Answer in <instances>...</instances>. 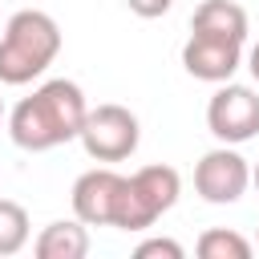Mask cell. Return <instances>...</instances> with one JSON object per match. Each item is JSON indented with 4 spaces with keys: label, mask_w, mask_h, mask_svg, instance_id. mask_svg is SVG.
Listing matches in <instances>:
<instances>
[{
    "label": "cell",
    "mask_w": 259,
    "mask_h": 259,
    "mask_svg": "<svg viewBox=\"0 0 259 259\" xmlns=\"http://www.w3.org/2000/svg\"><path fill=\"white\" fill-rule=\"evenodd\" d=\"M85 113H89V105H85L81 85L65 81V77H53L40 89H32V97L16 101V109L8 117V134L20 150L40 154V150L73 142L81 134Z\"/></svg>",
    "instance_id": "cell-1"
},
{
    "label": "cell",
    "mask_w": 259,
    "mask_h": 259,
    "mask_svg": "<svg viewBox=\"0 0 259 259\" xmlns=\"http://www.w3.org/2000/svg\"><path fill=\"white\" fill-rule=\"evenodd\" d=\"M61 53V28L40 8H20L8 16L0 36V85H28Z\"/></svg>",
    "instance_id": "cell-2"
},
{
    "label": "cell",
    "mask_w": 259,
    "mask_h": 259,
    "mask_svg": "<svg viewBox=\"0 0 259 259\" xmlns=\"http://www.w3.org/2000/svg\"><path fill=\"white\" fill-rule=\"evenodd\" d=\"M178 194H182V178L174 166H142L121 186L113 227L117 231H146L178 202Z\"/></svg>",
    "instance_id": "cell-3"
},
{
    "label": "cell",
    "mask_w": 259,
    "mask_h": 259,
    "mask_svg": "<svg viewBox=\"0 0 259 259\" xmlns=\"http://www.w3.org/2000/svg\"><path fill=\"white\" fill-rule=\"evenodd\" d=\"M77 142L85 146V154L93 162H125L138 150V142H142V125H138V117L125 105L105 101V105L85 113Z\"/></svg>",
    "instance_id": "cell-4"
},
{
    "label": "cell",
    "mask_w": 259,
    "mask_h": 259,
    "mask_svg": "<svg viewBox=\"0 0 259 259\" xmlns=\"http://www.w3.org/2000/svg\"><path fill=\"white\" fill-rule=\"evenodd\" d=\"M206 130L223 142V146H243L259 134V93L251 85H231L223 81V89H214L210 105H206Z\"/></svg>",
    "instance_id": "cell-5"
},
{
    "label": "cell",
    "mask_w": 259,
    "mask_h": 259,
    "mask_svg": "<svg viewBox=\"0 0 259 259\" xmlns=\"http://www.w3.org/2000/svg\"><path fill=\"white\" fill-rule=\"evenodd\" d=\"M247 186H251V166L235 146H219V150L202 154L198 166H194V190L210 206L239 202L247 194Z\"/></svg>",
    "instance_id": "cell-6"
},
{
    "label": "cell",
    "mask_w": 259,
    "mask_h": 259,
    "mask_svg": "<svg viewBox=\"0 0 259 259\" xmlns=\"http://www.w3.org/2000/svg\"><path fill=\"white\" fill-rule=\"evenodd\" d=\"M125 174L109 170V166H93L73 182V214L85 227H113L117 214V198H121Z\"/></svg>",
    "instance_id": "cell-7"
},
{
    "label": "cell",
    "mask_w": 259,
    "mask_h": 259,
    "mask_svg": "<svg viewBox=\"0 0 259 259\" xmlns=\"http://www.w3.org/2000/svg\"><path fill=\"white\" fill-rule=\"evenodd\" d=\"M182 65L190 77L198 81H210V85H223L235 77V69L243 65V45H227V40H206V36H194L182 45Z\"/></svg>",
    "instance_id": "cell-8"
},
{
    "label": "cell",
    "mask_w": 259,
    "mask_h": 259,
    "mask_svg": "<svg viewBox=\"0 0 259 259\" xmlns=\"http://www.w3.org/2000/svg\"><path fill=\"white\" fill-rule=\"evenodd\" d=\"M190 32L206 36V40H227V45H243L247 40V12L235 0H202L190 16Z\"/></svg>",
    "instance_id": "cell-9"
},
{
    "label": "cell",
    "mask_w": 259,
    "mask_h": 259,
    "mask_svg": "<svg viewBox=\"0 0 259 259\" xmlns=\"http://www.w3.org/2000/svg\"><path fill=\"white\" fill-rule=\"evenodd\" d=\"M32 251H36V259H85L89 255V231L81 219H57L36 235Z\"/></svg>",
    "instance_id": "cell-10"
},
{
    "label": "cell",
    "mask_w": 259,
    "mask_h": 259,
    "mask_svg": "<svg viewBox=\"0 0 259 259\" xmlns=\"http://www.w3.org/2000/svg\"><path fill=\"white\" fill-rule=\"evenodd\" d=\"M28 210L12 198H0V255H16L28 243Z\"/></svg>",
    "instance_id": "cell-11"
},
{
    "label": "cell",
    "mask_w": 259,
    "mask_h": 259,
    "mask_svg": "<svg viewBox=\"0 0 259 259\" xmlns=\"http://www.w3.org/2000/svg\"><path fill=\"white\" fill-rule=\"evenodd\" d=\"M198 255H202V259H251V243H247L239 231L210 227V231H202V239H198Z\"/></svg>",
    "instance_id": "cell-12"
},
{
    "label": "cell",
    "mask_w": 259,
    "mask_h": 259,
    "mask_svg": "<svg viewBox=\"0 0 259 259\" xmlns=\"http://www.w3.org/2000/svg\"><path fill=\"white\" fill-rule=\"evenodd\" d=\"M134 255H138V259H154V255H162V259H182L186 251H182V243H174V239H146V243H138Z\"/></svg>",
    "instance_id": "cell-13"
},
{
    "label": "cell",
    "mask_w": 259,
    "mask_h": 259,
    "mask_svg": "<svg viewBox=\"0 0 259 259\" xmlns=\"http://www.w3.org/2000/svg\"><path fill=\"white\" fill-rule=\"evenodd\" d=\"M170 4H174V0H125V8H130L134 16H142V20L166 16V12H170Z\"/></svg>",
    "instance_id": "cell-14"
},
{
    "label": "cell",
    "mask_w": 259,
    "mask_h": 259,
    "mask_svg": "<svg viewBox=\"0 0 259 259\" xmlns=\"http://www.w3.org/2000/svg\"><path fill=\"white\" fill-rule=\"evenodd\" d=\"M247 69H251V77L259 81V45H255V49L247 53Z\"/></svg>",
    "instance_id": "cell-15"
},
{
    "label": "cell",
    "mask_w": 259,
    "mask_h": 259,
    "mask_svg": "<svg viewBox=\"0 0 259 259\" xmlns=\"http://www.w3.org/2000/svg\"><path fill=\"white\" fill-rule=\"evenodd\" d=\"M251 182H255V190H259V162H255V170H251Z\"/></svg>",
    "instance_id": "cell-16"
},
{
    "label": "cell",
    "mask_w": 259,
    "mask_h": 259,
    "mask_svg": "<svg viewBox=\"0 0 259 259\" xmlns=\"http://www.w3.org/2000/svg\"><path fill=\"white\" fill-rule=\"evenodd\" d=\"M0 121H4V101H0Z\"/></svg>",
    "instance_id": "cell-17"
}]
</instances>
